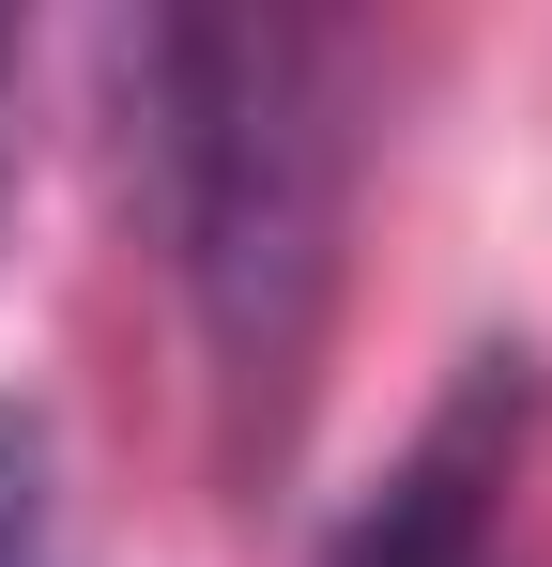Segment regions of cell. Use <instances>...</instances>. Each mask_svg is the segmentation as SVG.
Returning <instances> with one entry per match:
<instances>
[{
	"mask_svg": "<svg viewBox=\"0 0 552 567\" xmlns=\"http://www.w3.org/2000/svg\"><path fill=\"white\" fill-rule=\"evenodd\" d=\"M123 154L170 230L184 338L215 383V461L276 475L338 322V199H354V107L338 31L307 16H154L123 31Z\"/></svg>",
	"mask_w": 552,
	"mask_h": 567,
	"instance_id": "6da1fadb",
	"label": "cell"
},
{
	"mask_svg": "<svg viewBox=\"0 0 552 567\" xmlns=\"http://www.w3.org/2000/svg\"><path fill=\"white\" fill-rule=\"evenodd\" d=\"M522 430H538V369L522 353H460V383L430 399V430L399 445V475L338 522L323 567H507Z\"/></svg>",
	"mask_w": 552,
	"mask_h": 567,
	"instance_id": "7a4b0ae2",
	"label": "cell"
},
{
	"mask_svg": "<svg viewBox=\"0 0 552 567\" xmlns=\"http://www.w3.org/2000/svg\"><path fill=\"white\" fill-rule=\"evenodd\" d=\"M0 567H78L62 553V445H47L31 399L0 414Z\"/></svg>",
	"mask_w": 552,
	"mask_h": 567,
	"instance_id": "3957f363",
	"label": "cell"
},
{
	"mask_svg": "<svg viewBox=\"0 0 552 567\" xmlns=\"http://www.w3.org/2000/svg\"><path fill=\"white\" fill-rule=\"evenodd\" d=\"M16 78H31V62H16V16H0V246H16V185H31V123H16Z\"/></svg>",
	"mask_w": 552,
	"mask_h": 567,
	"instance_id": "277c9868",
	"label": "cell"
}]
</instances>
